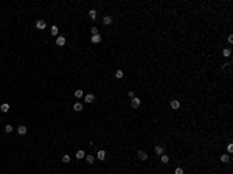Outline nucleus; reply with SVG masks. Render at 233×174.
<instances>
[{"label": "nucleus", "mask_w": 233, "mask_h": 174, "mask_svg": "<svg viewBox=\"0 0 233 174\" xmlns=\"http://www.w3.org/2000/svg\"><path fill=\"white\" fill-rule=\"evenodd\" d=\"M86 157V152H84L82 149H78L76 151V159H84Z\"/></svg>", "instance_id": "nucleus-12"}, {"label": "nucleus", "mask_w": 233, "mask_h": 174, "mask_svg": "<svg viewBox=\"0 0 233 174\" xmlns=\"http://www.w3.org/2000/svg\"><path fill=\"white\" fill-rule=\"evenodd\" d=\"M90 31H92V36L98 34V28H96V27H92V30H90Z\"/></svg>", "instance_id": "nucleus-26"}, {"label": "nucleus", "mask_w": 233, "mask_h": 174, "mask_svg": "<svg viewBox=\"0 0 233 174\" xmlns=\"http://www.w3.org/2000/svg\"><path fill=\"white\" fill-rule=\"evenodd\" d=\"M137 155H138V159H140V160H143V162H145V160H148V154H146V152L143 151V149H140V151L137 152Z\"/></svg>", "instance_id": "nucleus-4"}, {"label": "nucleus", "mask_w": 233, "mask_h": 174, "mask_svg": "<svg viewBox=\"0 0 233 174\" xmlns=\"http://www.w3.org/2000/svg\"><path fill=\"white\" fill-rule=\"evenodd\" d=\"M174 174H183V169H182V168H177Z\"/></svg>", "instance_id": "nucleus-28"}, {"label": "nucleus", "mask_w": 233, "mask_h": 174, "mask_svg": "<svg viewBox=\"0 0 233 174\" xmlns=\"http://www.w3.org/2000/svg\"><path fill=\"white\" fill-rule=\"evenodd\" d=\"M169 106H171V107L176 110V109H179V107H180V103H179V100H171V103H169Z\"/></svg>", "instance_id": "nucleus-8"}, {"label": "nucleus", "mask_w": 233, "mask_h": 174, "mask_svg": "<svg viewBox=\"0 0 233 174\" xmlns=\"http://www.w3.org/2000/svg\"><path fill=\"white\" fill-rule=\"evenodd\" d=\"M140 104H142V100H140L138 96H135V98H132V101H131V106H132L134 109L140 107Z\"/></svg>", "instance_id": "nucleus-1"}, {"label": "nucleus", "mask_w": 233, "mask_h": 174, "mask_svg": "<svg viewBox=\"0 0 233 174\" xmlns=\"http://www.w3.org/2000/svg\"><path fill=\"white\" fill-rule=\"evenodd\" d=\"M154 151H155V154H157V155H163V152H165V148L159 145V146H155V148H154Z\"/></svg>", "instance_id": "nucleus-9"}, {"label": "nucleus", "mask_w": 233, "mask_h": 174, "mask_svg": "<svg viewBox=\"0 0 233 174\" xmlns=\"http://www.w3.org/2000/svg\"><path fill=\"white\" fill-rule=\"evenodd\" d=\"M75 96H76V98H82V96H84V92L81 90V89H78V90H75Z\"/></svg>", "instance_id": "nucleus-16"}, {"label": "nucleus", "mask_w": 233, "mask_h": 174, "mask_svg": "<svg viewBox=\"0 0 233 174\" xmlns=\"http://www.w3.org/2000/svg\"><path fill=\"white\" fill-rule=\"evenodd\" d=\"M123 76H124V73H123V70H117V72H115V78H118V79H121Z\"/></svg>", "instance_id": "nucleus-20"}, {"label": "nucleus", "mask_w": 233, "mask_h": 174, "mask_svg": "<svg viewBox=\"0 0 233 174\" xmlns=\"http://www.w3.org/2000/svg\"><path fill=\"white\" fill-rule=\"evenodd\" d=\"M93 101H95V95H93V93H89V95L84 96V103L90 104V103H93Z\"/></svg>", "instance_id": "nucleus-3"}, {"label": "nucleus", "mask_w": 233, "mask_h": 174, "mask_svg": "<svg viewBox=\"0 0 233 174\" xmlns=\"http://www.w3.org/2000/svg\"><path fill=\"white\" fill-rule=\"evenodd\" d=\"M17 134H19V135H25V134H27V126H25V124H20L19 128H17Z\"/></svg>", "instance_id": "nucleus-6"}, {"label": "nucleus", "mask_w": 233, "mask_h": 174, "mask_svg": "<svg viewBox=\"0 0 233 174\" xmlns=\"http://www.w3.org/2000/svg\"><path fill=\"white\" fill-rule=\"evenodd\" d=\"M221 162H224V163H228V162H230V157H228L227 154H222V155H221Z\"/></svg>", "instance_id": "nucleus-17"}, {"label": "nucleus", "mask_w": 233, "mask_h": 174, "mask_svg": "<svg viewBox=\"0 0 233 174\" xmlns=\"http://www.w3.org/2000/svg\"><path fill=\"white\" fill-rule=\"evenodd\" d=\"M89 16H90L92 20H96V11H95V10H90V11H89Z\"/></svg>", "instance_id": "nucleus-19"}, {"label": "nucleus", "mask_w": 233, "mask_h": 174, "mask_svg": "<svg viewBox=\"0 0 233 174\" xmlns=\"http://www.w3.org/2000/svg\"><path fill=\"white\" fill-rule=\"evenodd\" d=\"M103 23L104 25H111L112 23V17H111V16H104V17H103Z\"/></svg>", "instance_id": "nucleus-11"}, {"label": "nucleus", "mask_w": 233, "mask_h": 174, "mask_svg": "<svg viewBox=\"0 0 233 174\" xmlns=\"http://www.w3.org/2000/svg\"><path fill=\"white\" fill-rule=\"evenodd\" d=\"M222 56H224V58H230V56H232V50H230V48H224V50H222Z\"/></svg>", "instance_id": "nucleus-10"}, {"label": "nucleus", "mask_w": 233, "mask_h": 174, "mask_svg": "<svg viewBox=\"0 0 233 174\" xmlns=\"http://www.w3.org/2000/svg\"><path fill=\"white\" fill-rule=\"evenodd\" d=\"M227 41H228V44H233V34L228 36V39H227Z\"/></svg>", "instance_id": "nucleus-29"}, {"label": "nucleus", "mask_w": 233, "mask_h": 174, "mask_svg": "<svg viewBox=\"0 0 233 174\" xmlns=\"http://www.w3.org/2000/svg\"><path fill=\"white\" fill-rule=\"evenodd\" d=\"M56 45H59V47L65 45V37L64 36H58L56 37Z\"/></svg>", "instance_id": "nucleus-5"}, {"label": "nucleus", "mask_w": 233, "mask_h": 174, "mask_svg": "<svg viewBox=\"0 0 233 174\" xmlns=\"http://www.w3.org/2000/svg\"><path fill=\"white\" fill-rule=\"evenodd\" d=\"M50 33H51L53 36H58V33H59V28L56 27V25H53V27L50 28Z\"/></svg>", "instance_id": "nucleus-13"}, {"label": "nucleus", "mask_w": 233, "mask_h": 174, "mask_svg": "<svg viewBox=\"0 0 233 174\" xmlns=\"http://www.w3.org/2000/svg\"><path fill=\"white\" fill-rule=\"evenodd\" d=\"M36 28L37 30H45L47 28V22H45V20H42V19H39L36 22Z\"/></svg>", "instance_id": "nucleus-2"}, {"label": "nucleus", "mask_w": 233, "mask_h": 174, "mask_svg": "<svg viewBox=\"0 0 233 174\" xmlns=\"http://www.w3.org/2000/svg\"><path fill=\"white\" fill-rule=\"evenodd\" d=\"M92 42H93V44H100V42H101V36L100 34L92 36Z\"/></svg>", "instance_id": "nucleus-14"}, {"label": "nucleus", "mask_w": 233, "mask_h": 174, "mask_svg": "<svg viewBox=\"0 0 233 174\" xmlns=\"http://www.w3.org/2000/svg\"><path fill=\"white\" fill-rule=\"evenodd\" d=\"M62 162H64V163H70V155H64V157H62Z\"/></svg>", "instance_id": "nucleus-24"}, {"label": "nucleus", "mask_w": 233, "mask_h": 174, "mask_svg": "<svg viewBox=\"0 0 233 174\" xmlns=\"http://www.w3.org/2000/svg\"><path fill=\"white\" fill-rule=\"evenodd\" d=\"M227 152H228V154H232V152H233V145H232V143H228V146H227Z\"/></svg>", "instance_id": "nucleus-25"}, {"label": "nucleus", "mask_w": 233, "mask_h": 174, "mask_svg": "<svg viewBox=\"0 0 233 174\" xmlns=\"http://www.w3.org/2000/svg\"><path fill=\"white\" fill-rule=\"evenodd\" d=\"M96 159H98V160H104V159H106V151H104V149H98Z\"/></svg>", "instance_id": "nucleus-7"}, {"label": "nucleus", "mask_w": 233, "mask_h": 174, "mask_svg": "<svg viewBox=\"0 0 233 174\" xmlns=\"http://www.w3.org/2000/svg\"><path fill=\"white\" fill-rule=\"evenodd\" d=\"M73 110H76V112H81V110H82V104H81V103H75V104H73Z\"/></svg>", "instance_id": "nucleus-15"}, {"label": "nucleus", "mask_w": 233, "mask_h": 174, "mask_svg": "<svg viewBox=\"0 0 233 174\" xmlns=\"http://www.w3.org/2000/svg\"><path fill=\"white\" fill-rule=\"evenodd\" d=\"M5 132H8V134L12 132V126H11V124H6V126H5Z\"/></svg>", "instance_id": "nucleus-22"}, {"label": "nucleus", "mask_w": 233, "mask_h": 174, "mask_svg": "<svg viewBox=\"0 0 233 174\" xmlns=\"http://www.w3.org/2000/svg\"><path fill=\"white\" fill-rule=\"evenodd\" d=\"M128 96H129V98H135V93L131 90V92H128Z\"/></svg>", "instance_id": "nucleus-27"}, {"label": "nucleus", "mask_w": 233, "mask_h": 174, "mask_svg": "<svg viewBox=\"0 0 233 174\" xmlns=\"http://www.w3.org/2000/svg\"><path fill=\"white\" fill-rule=\"evenodd\" d=\"M86 162L92 165L93 162H95V157H93V155H90V154H89V155H86Z\"/></svg>", "instance_id": "nucleus-18"}, {"label": "nucleus", "mask_w": 233, "mask_h": 174, "mask_svg": "<svg viewBox=\"0 0 233 174\" xmlns=\"http://www.w3.org/2000/svg\"><path fill=\"white\" fill-rule=\"evenodd\" d=\"M0 109H2V112H8V110H10V104H6V103L2 104V107H0Z\"/></svg>", "instance_id": "nucleus-21"}, {"label": "nucleus", "mask_w": 233, "mask_h": 174, "mask_svg": "<svg viewBox=\"0 0 233 174\" xmlns=\"http://www.w3.org/2000/svg\"><path fill=\"white\" fill-rule=\"evenodd\" d=\"M168 162H169V157L163 154V155H162V163H168Z\"/></svg>", "instance_id": "nucleus-23"}]
</instances>
